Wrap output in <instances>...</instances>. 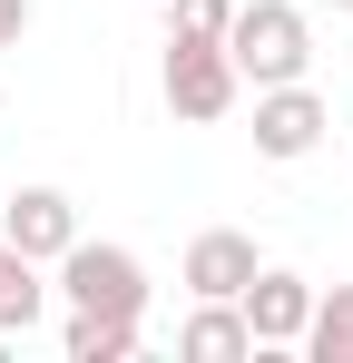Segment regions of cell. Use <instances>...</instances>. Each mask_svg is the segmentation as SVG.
<instances>
[{"label": "cell", "instance_id": "1", "mask_svg": "<svg viewBox=\"0 0 353 363\" xmlns=\"http://www.w3.org/2000/svg\"><path fill=\"white\" fill-rule=\"evenodd\" d=\"M226 60H235V79H255V89H285V79L314 69V30H304L294 0H235Z\"/></svg>", "mask_w": 353, "mask_h": 363}, {"label": "cell", "instance_id": "2", "mask_svg": "<svg viewBox=\"0 0 353 363\" xmlns=\"http://www.w3.org/2000/svg\"><path fill=\"white\" fill-rule=\"evenodd\" d=\"M157 79H167V108H176L186 128H216L235 99H245L226 40H167V69H157Z\"/></svg>", "mask_w": 353, "mask_h": 363}, {"label": "cell", "instance_id": "3", "mask_svg": "<svg viewBox=\"0 0 353 363\" xmlns=\"http://www.w3.org/2000/svg\"><path fill=\"white\" fill-rule=\"evenodd\" d=\"M59 295L79 304V314H147V265L128 255V245H69L59 255Z\"/></svg>", "mask_w": 353, "mask_h": 363}, {"label": "cell", "instance_id": "4", "mask_svg": "<svg viewBox=\"0 0 353 363\" xmlns=\"http://www.w3.org/2000/svg\"><path fill=\"white\" fill-rule=\"evenodd\" d=\"M324 128H334V108H324L304 79H285V89H255V157L294 167V157H314V147H324Z\"/></svg>", "mask_w": 353, "mask_h": 363}, {"label": "cell", "instance_id": "5", "mask_svg": "<svg viewBox=\"0 0 353 363\" xmlns=\"http://www.w3.org/2000/svg\"><path fill=\"white\" fill-rule=\"evenodd\" d=\"M245 324H255V344L265 354H294L304 344V324H314V285L294 275V265H255V285H245Z\"/></svg>", "mask_w": 353, "mask_h": 363}, {"label": "cell", "instance_id": "6", "mask_svg": "<svg viewBox=\"0 0 353 363\" xmlns=\"http://www.w3.org/2000/svg\"><path fill=\"white\" fill-rule=\"evenodd\" d=\"M255 265H265V255H255V236H235V226H206V236L186 245L176 285H186L196 304H235L245 285H255Z\"/></svg>", "mask_w": 353, "mask_h": 363}, {"label": "cell", "instance_id": "7", "mask_svg": "<svg viewBox=\"0 0 353 363\" xmlns=\"http://www.w3.org/2000/svg\"><path fill=\"white\" fill-rule=\"evenodd\" d=\"M0 236L20 245V255H40V265H59L79 245V206L59 186H20V196H0Z\"/></svg>", "mask_w": 353, "mask_h": 363}, {"label": "cell", "instance_id": "8", "mask_svg": "<svg viewBox=\"0 0 353 363\" xmlns=\"http://www.w3.org/2000/svg\"><path fill=\"white\" fill-rule=\"evenodd\" d=\"M176 354H186V363H245V354H265V344H255L245 304H196L186 334H176Z\"/></svg>", "mask_w": 353, "mask_h": 363}, {"label": "cell", "instance_id": "9", "mask_svg": "<svg viewBox=\"0 0 353 363\" xmlns=\"http://www.w3.org/2000/svg\"><path fill=\"white\" fill-rule=\"evenodd\" d=\"M59 354H69V363H128V354H138V314H79V304H69Z\"/></svg>", "mask_w": 353, "mask_h": 363}, {"label": "cell", "instance_id": "10", "mask_svg": "<svg viewBox=\"0 0 353 363\" xmlns=\"http://www.w3.org/2000/svg\"><path fill=\"white\" fill-rule=\"evenodd\" d=\"M40 304H50L40 255H20V245L0 236V334H30V324H40Z\"/></svg>", "mask_w": 353, "mask_h": 363}, {"label": "cell", "instance_id": "11", "mask_svg": "<svg viewBox=\"0 0 353 363\" xmlns=\"http://www.w3.org/2000/svg\"><path fill=\"white\" fill-rule=\"evenodd\" d=\"M314 363H353V285H314V324H304Z\"/></svg>", "mask_w": 353, "mask_h": 363}, {"label": "cell", "instance_id": "12", "mask_svg": "<svg viewBox=\"0 0 353 363\" xmlns=\"http://www.w3.org/2000/svg\"><path fill=\"white\" fill-rule=\"evenodd\" d=\"M235 0H167V40H226Z\"/></svg>", "mask_w": 353, "mask_h": 363}, {"label": "cell", "instance_id": "13", "mask_svg": "<svg viewBox=\"0 0 353 363\" xmlns=\"http://www.w3.org/2000/svg\"><path fill=\"white\" fill-rule=\"evenodd\" d=\"M20 30H30V0H0V50H20Z\"/></svg>", "mask_w": 353, "mask_h": 363}, {"label": "cell", "instance_id": "14", "mask_svg": "<svg viewBox=\"0 0 353 363\" xmlns=\"http://www.w3.org/2000/svg\"><path fill=\"white\" fill-rule=\"evenodd\" d=\"M324 10H353V0H324Z\"/></svg>", "mask_w": 353, "mask_h": 363}]
</instances>
